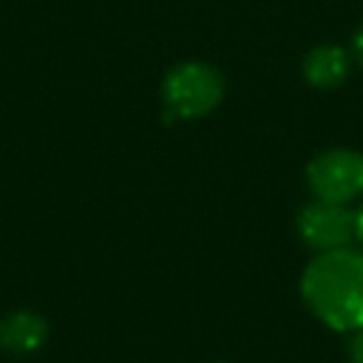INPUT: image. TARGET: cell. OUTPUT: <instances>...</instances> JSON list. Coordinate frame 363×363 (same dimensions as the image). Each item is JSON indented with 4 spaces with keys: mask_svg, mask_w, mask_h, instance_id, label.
<instances>
[{
    "mask_svg": "<svg viewBox=\"0 0 363 363\" xmlns=\"http://www.w3.org/2000/svg\"><path fill=\"white\" fill-rule=\"evenodd\" d=\"M303 306L332 332L363 329V250L315 252L298 284Z\"/></svg>",
    "mask_w": 363,
    "mask_h": 363,
    "instance_id": "6da1fadb",
    "label": "cell"
},
{
    "mask_svg": "<svg viewBox=\"0 0 363 363\" xmlns=\"http://www.w3.org/2000/svg\"><path fill=\"white\" fill-rule=\"evenodd\" d=\"M159 94L167 122H193L204 119L221 105L227 94V79L216 65L204 60H182L164 74Z\"/></svg>",
    "mask_w": 363,
    "mask_h": 363,
    "instance_id": "7a4b0ae2",
    "label": "cell"
},
{
    "mask_svg": "<svg viewBox=\"0 0 363 363\" xmlns=\"http://www.w3.org/2000/svg\"><path fill=\"white\" fill-rule=\"evenodd\" d=\"M303 179L312 199L352 204L363 196V153L346 145H332L309 159Z\"/></svg>",
    "mask_w": 363,
    "mask_h": 363,
    "instance_id": "3957f363",
    "label": "cell"
},
{
    "mask_svg": "<svg viewBox=\"0 0 363 363\" xmlns=\"http://www.w3.org/2000/svg\"><path fill=\"white\" fill-rule=\"evenodd\" d=\"M295 230L312 252L343 250L352 247L357 238L354 210L349 204H332L320 199H312L301 207V213L295 216Z\"/></svg>",
    "mask_w": 363,
    "mask_h": 363,
    "instance_id": "277c9868",
    "label": "cell"
},
{
    "mask_svg": "<svg viewBox=\"0 0 363 363\" xmlns=\"http://www.w3.org/2000/svg\"><path fill=\"white\" fill-rule=\"evenodd\" d=\"M352 51L337 45V43H320V45H312L303 60H301V74L306 79L309 88H318V91H332V88H340L346 79H349V71H352Z\"/></svg>",
    "mask_w": 363,
    "mask_h": 363,
    "instance_id": "5b68a950",
    "label": "cell"
},
{
    "mask_svg": "<svg viewBox=\"0 0 363 363\" xmlns=\"http://www.w3.org/2000/svg\"><path fill=\"white\" fill-rule=\"evenodd\" d=\"M48 320L34 309H14L0 318V349L14 357L40 352L48 343Z\"/></svg>",
    "mask_w": 363,
    "mask_h": 363,
    "instance_id": "8992f818",
    "label": "cell"
},
{
    "mask_svg": "<svg viewBox=\"0 0 363 363\" xmlns=\"http://www.w3.org/2000/svg\"><path fill=\"white\" fill-rule=\"evenodd\" d=\"M346 357H349V363H363V329H354V332L349 335Z\"/></svg>",
    "mask_w": 363,
    "mask_h": 363,
    "instance_id": "52a82bcc",
    "label": "cell"
},
{
    "mask_svg": "<svg viewBox=\"0 0 363 363\" xmlns=\"http://www.w3.org/2000/svg\"><path fill=\"white\" fill-rule=\"evenodd\" d=\"M349 51H352V60L363 68V23L354 28V34H352V45H349Z\"/></svg>",
    "mask_w": 363,
    "mask_h": 363,
    "instance_id": "ba28073f",
    "label": "cell"
},
{
    "mask_svg": "<svg viewBox=\"0 0 363 363\" xmlns=\"http://www.w3.org/2000/svg\"><path fill=\"white\" fill-rule=\"evenodd\" d=\"M354 221H357V238H354V241L363 247V204L354 210Z\"/></svg>",
    "mask_w": 363,
    "mask_h": 363,
    "instance_id": "9c48e42d",
    "label": "cell"
}]
</instances>
